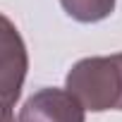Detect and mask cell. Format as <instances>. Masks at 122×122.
Segmentation results:
<instances>
[{"instance_id":"cell-3","label":"cell","mask_w":122,"mask_h":122,"mask_svg":"<svg viewBox=\"0 0 122 122\" xmlns=\"http://www.w3.org/2000/svg\"><path fill=\"white\" fill-rule=\"evenodd\" d=\"M17 122H86V110L67 89L48 86L24 101Z\"/></svg>"},{"instance_id":"cell-1","label":"cell","mask_w":122,"mask_h":122,"mask_svg":"<svg viewBox=\"0 0 122 122\" xmlns=\"http://www.w3.org/2000/svg\"><path fill=\"white\" fill-rule=\"evenodd\" d=\"M65 89L91 112H122V53L81 57L70 67Z\"/></svg>"},{"instance_id":"cell-4","label":"cell","mask_w":122,"mask_h":122,"mask_svg":"<svg viewBox=\"0 0 122 122\" xmlns=\"http://www.w3.org/2000/svg\"><path fill=\"white\" fill-rule=\"evenodd\" d=\"M65 15L79 24H96L115 12L117 0H60Z\"/></svg>"},{"instance_id":"cell-2","label":"cell","mask_w":122,"mask_h":122,"mask_svg":"<svg viewBox=\"0 0 122 122\" xmlns=\"http://www.w3.org/2000/svg\"><path fill=\"white\" fill-rule=\"evenodd\" d=\"M29 72V50L17 24L0 12V101L15 105Z\"/></svg>"},{"instance_id":"cell-5","label":"cell","mask_w":122,"mask_h":122,"mask_svg":"<svg viewBox=\"0 0 122 122\" xmlns=\"http://www.w3.org/2000/svg\"><path fill=\"white\" fill-rule=\"evenodd\" d=\"M12 108H15V105L0 101V122H17V120H15V110H12Z\"/></svg>"}]
</instances>
